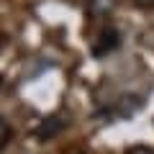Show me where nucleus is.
<instances>
[{"mask_svg": "<svg viewBox=\"0 0 154 154\" xmlns=\"http://www.w3.org/2000/svg\"><path fill=\"white\" fill-rule=\"evenodd\" d=\"M126 154H154V146H146V144H134V146H128Z\"/></svg>", "mask_w": 154, "mask_h": 154, "instance_id": "5", "label": "nucleus"}, {"mask_svg": "<svg viewBox=\"0 0 154 154\" xmlns=\"http://www.w3.org/2000/svg\"><path fill=\"white\" fill-rule=\"evenodd\" d=\"M59 128H62V121H59V118H46V121L36 128V136H38V139H51L54 134H59Z\"/></svg>", "mask_w": 154, "mask_h": 154, "instance_id": "2", "label": "nucleus"}, {"mask_svg": "<svg viewBox=\"0 0 154 154\" xmlns=\"http://www.w3.org/2000/svg\"><path fill=\"white\" fill-rule=\"evenodd\" d=\"M121 44V36H118V31H113V28H108V31L100 33V44H95V54H105V51H113L116 46Z\"/></svg>", "mask_w": 154, "mask_h": 154, "instance_id": "1", "label": "nucleus"}, {"mask_svg": "<svg viewBox=\"0 0 154 154\" xmlns=\"http://www.w3.org/2000/svg\"><path fill=\"white\" fill-rule=\"evenodd\" d=\"M0 88H3V80H0Z\"/></svg>", "mask_w": 154, "mask_h": 154, "instance_id": "7", "label": "nucleus"}, {"mask_svg": "<svg viewBox=\"0 0 154 154\" xmlns=\"http://www.w3.org/2000/svg\"><path fill=\"white\" fill-rule=\"evenodd\" d=\"M113 5H116V0H90V13L95 18H103L113 11Z\"/></svg>", "mask_w": 154, "mask_h": 154, "instance_id": "3", "label": "nucleus"}, {"mask_svg": "<svg viewBox=\"0 0 154 154\" xmlns=\"http://www.w3.org/2000/svg\"><path fill=\"white\" fill-rule=\"evenodd\" d=\"M8 139H11V126H8V123L0 118V149L8 144Z\"/></svg>", "mask_w": 154, "mask_h": 154, "instance_id": "4", "label": "nucleus"}, {"mask_svg": "<svg viewBox=\"0 0 154 154\" xmlns=\"http://www.w3.org/2000/svg\"><path fill=\"white\" fill-rule=\"evenodd\" d=\"M139 5H154V0H136Z\"/></svg>", "mask_w": 154, "mask_h": 154, "instance_id": "6", "label": "nucleus"}]
</instances>
